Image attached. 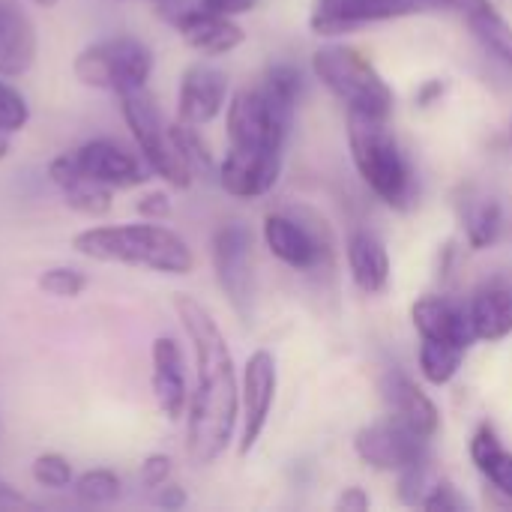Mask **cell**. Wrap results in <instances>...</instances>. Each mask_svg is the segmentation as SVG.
Masks as SVG:
<instances>
[{"label":"cell","mask_w":512,"mask_h":512,"mask_svg":"<svg viewBox=\"0 0 512 512\" xmlns=\"http://www.w3.org/2000/svg\"><path fill=\"white\" fill-rule=\"evenodd\" d=\"M411 321L420 333V339L426 342H441V345H456V348H471L474 327H471V315L468 306L453 300V297H438V294H426L411 306Z\"/></svg>","instance_id":"obj_17"},{"label":"cell","mask_w":512,"mask_h":512,"mask_svg":"<svg viewBox=\"0 0 512 512\" xmlns=\"http://www.w3.org/2000/svg\"><path fill=\"white\" fill-rule=\"evenodd\" d=\"M474 336L483 342H498L512 333V279H486L468 303Z\"/></svg>","instance_id":"obj_22"},{"label":"cell","mask_w":512,"mask_h":512,"mask_svg":"<svg viewBox=\"0 0 512 512\" xmlns=\"http://www.w3.org/2000/svg\"><path fill=\"white\" fill-rule=\"evenodd\" d=\"M294 108L276 102L261 84L237 90L228 102V144L249 150H285Z\"/></svg>","instance_id":"obj_7"},{"label":"cell","mask_w":512,"mask_h":512,"mask_svg":"<svg viewBox=\"0 0 512 512\" xmlns=\"http://www.w3.org/2000/svg\"><path fill=\"white\" fill-rule=\"evenodd\" d=\"M312 69L321 78V84L348 108L357 114L372 117H390L393 114V90L384 81V75L372 66L369 57H363L351 45H324L312 54Z\"/></svg>","instance_id":"obj_4"},{"label":"cell","mask_w":512,"mask_h":512,"mask_svg":"<svg viewBox=\"0 0 512 512\" xmlns=\"http://www.w3.org/2000/svg\"><path fill=\"white\" fill-rule=\"evenodd\" d=\"M459 219L471 249H489L504 231V207L492 195H468L459 201Z\"/></svg>","instance_id":"obj_24"},{"label":"cell","mask_w":512,"mask_h":512,"mask_svg":"<svg viewBox=\"0 0 512 512\" xmlns=\"http://www.w3.org/2000/svg\"><path fill=\"white\" fill-rule=\"evenodd\" d=\"M213 273L228 297L231 309L249 324L255 306V273H252V231L243 222H225L210 240Z\"/></svg>","instance_id":"obj_9"},{"label":"cell","mask_w":512,"mask_h":512,"mask_svg":"<svg viewBox=\"0 0 512 512\" xmlns=\"http://www.w3.org/2000/svg\"><path fill=\"white\" fill-rule=\"evenodd\" d=\"M171 474H174V462H171V456H165V453H150V456L141 462L138 480H141V486H144V489L156 492L159 486H165V483L171 480Z\"/></svg>","instance_id":"obj_35"},{"label":"cell","mask_w":512,"mask_h":512,"mask_svg":"<svg viewBox=\"0 0 512 512\" xmlns=\"http://www.w3.org/2000/svg\"><path fill=\"white\" fill-rule=\"evenodd\" d=\"M381 396H384V402L396 420H402L405 426H411L423 438H435V432L441 426V411L417 387V381H411L405 372L393 369L381 378Z\"/></svg>","instance_id":"obj_20"},{"label":"cell","mask_w":512,"mask_h":512,"mask_svg":"<svg viewBox=\"0 0 512 512\" xmlns=\"http://www.w3.org/2000/svg\"><path fill=\"white\" fill-rule=\"evenodd\" d=\"M510 144H512V126H510Z\"/></svg>","instance_id":"obj_44"},{"label":"cell","mask_w":512,"mask_h":512,"mask_svg":"<svg viewBox=\"0 0 512 512\" xmlns=\"http://www.w3.org/2000/svg\"><path fill=\"white\" fill-rule=\"evenodd\" d=\"M30 477L39 489H69L75 483V471L66 456L60 453H39L30 465Z\"/></svg>","instance_id":"obj_32"},{"label":"cell","mask_w":512,"mask_h":512,"mask_svg":"<svg viewBox=\"0 0 512 512\" xmlns=\"http://www.w3.org/2000/svg\"><path fill=\"white\" fill-rule=\"evenodd\" d=\"M186 492L180 489V486H174V483H165V486H159L156 489V498H153V504L156 507H162V510H183L186 507Z\"/></svg>","instance_id":"obj_37"},{"label":"cell","mask_w":512,"mask_h":512,"mask_svg":"<svg viewBox=\"0 0 512 512\" xmlns=\"http://www.w3.org/2000/svg\"><path fill=\"white\" fill-rule=\"evenodd\" d=\"M177 318L192 342L195 393L189 396L186 453L195 465H213L234 441L240 387L225 333L204 303L189 294L174 297Z\"/></svg>","instance_id":"obj_1"},{"label":"cell","mask_w":512,"mask_h":512,"mask_svg":"<svg viewBox=\"0 0 512 512\" xmlns=\"http://www.w3.org/2000/svg\"><path fill=\"white\" fill-rule=\"evenodd\" d=\"M39 39L33 18L12 0H0V75L21 78L36 63Z\"/></svg>","instance_id":"obj_21"},{"label":"cell","mask_w":512,"mask_h":512,"mask_svg":"<svg viewBox=\"0 0 512 512\" xmlns=\"http://www.w3.org/2000/svg\"><path fill=\"white\" fill-rule=\"evenodd\" d=\"M474 33L480 36V42L498 54L501 63H507L512 69V27L498 15V12H483V15H468Z\"/></svg>","instance_id":"obj_29"},{"label":"cell","mask_w":512,"mask_h":512,"mask_svg":"<svg viewBox=\"0 0 512 512\" xmlns=\"http://www.w3.org/2000/svg\"><path fill=\"white\" fill-rule=\"evenodd\" d=\"M465 348L456 345H441V342H426L420 339V372L429 384H450L465 360Z\"/></svg>","instance_id":"obj_26"},{"label":"cell","mask_w":512,"mask_h":512,"mask_svg":"<svg viewBox=\"0 0 512 512\" xmlns=\"http://www.w3.org/2000/svg\"><path fill=\"white\" fill-rule=\"evenodd\" d=\"M255 3H258V0H201V6H204V9L219 12V15H228V18H234V15H246L249 9H255Z\"/></svg>","instance_id":"obj_38"},{"label":"cell","mask_w":512,"mask_h":512,"mask_svg":"<svg viewBox=\"0 0 512 512\" xmlns=\"http://www.w3.org/2000/svg\"><path fill=\"white\" fill-rule=\"evenodd\" d=\"M78 168L108 189H135L150 180V168L141 156L117 144L114 138H93L72 150Z\"/></svg>","instance_id":"obj_13"},{"label":"cell","mask_w":512,"mask_h":512,"mask_svg":"<svg viewBox=\"0 0 512 512\" xmlns=\"http://www.w3.org/2000/svg\"><path fill=\"white\" fill-rule=\"evenodd\" d=\"M30 3H36V6H42V9H51V6H57L60 0H30Z\"/></svg>","instance_id":"obj_43"},{"label":"cell","mask_w":512,"mask_h":512,"mask_svg":"<svg viewBox=\"0 0 512 512\" xmlns=\"http://www.w3.org/2000/svg\"><path fill=\"white\" fill-rule=\"evenodd\" d=\"M150 363H153V399L159 414L168 423L183 420L189 411V384H186V360L180 345L171 336H156L150 348Z\"/></svg>","instance_id":"obj_16"},{"label":"cell","mask_w":512,"mask_h":512,"mask_svg":"<svg viewBox=\"0 0 512 512\" xmlns=\"http://www.w3.org/2000/svg\"><path fill=\"white\" fill-rule=\"evenodd\" d=\"M48 180L63 195V204L87 219H102L114 207V189L87 177L72 153H60L48 162Z\"/></svg>","instance_id":"obj_18"},{"label":"cell","mask_w":512,"mask_h":512,"mask_svg":"<svg viewBox=\"0 0 512 512\" xmlns=\"http://www.w3.org/2000/svg\"><path fill=\"white\" fill-rule=\"evenodd\" d=\"M336 510L339 512H366L369 510V495L360 489V486H351L339 495L336 501Z\"/></svg>","instance_id":"obj_39"},{"label":"cell","mask_w":512,"mask_h":512,"mask_svg":"<svg viewBox=\"0 0 512 512\" xmlns=\"http://www.w3.org/2000/svg\"><path fill=\"white\" fill-rule=\"evenodd\" d=\"M420 507L429 512H462L468 510V501L459 495V489L453 483H435Z\"/></svg>","instance_id":"obj_34"},{"label":"cell","mask_w":512,"mask_h":512,"mask_svg":"<svg viewBox=\"0 0 512 512\" xmlns=\"http://www.w3.org/2000/svg\"><path fill=\"white\" fill-rule=\"evenodd\" d=\"M27 501H24V495L21 492H15L3 477H0V507H24Z\"/></svg>","instance_id":"obj_41"},{"label":"cell","mask_w":512,"mask_h":512,"mask_svg":"<svg viewBox=\"0 0 512 512\" xmlns=\"http://www.w3.org/2000/svg\"><path fill=\"white\" fill-rule=\"evenodd\" d=\"M120 99V114L135 138V147L141 153V159L147 162V168L162 177L171 189H189L195 174L192 168L186 165L177 141H174V132H171V123L162 117L156 99L150 96L147 87H135V90H126L117 96Z\"/></svg>","instance_id":"obj_5"},{"label":"cell","mask_w":512,"mask_h":512,"mask_svg":"<svg viewBox=\"0 0 512 512\" xmlns=\"http://www.w3.org/2000/svg\"><path fill=\"white\" fill-rule=\"evenodd\" d=\"M87 285H90V279L81 270L66 267V264L42 270L39 279H36V288L51 294V297H57V300H75V297H81L87 291Z\"/></svg>","instance_id":"obj_30"},{"label":"cell","mask_w":512,"mask_h":512,"mask_svg":"<svg viewBox=\"0 0 512 512\" xmlns=\"http://www.w3.org/2000/svg\"><path fill=\"white\" fill-rule=\"evenodd\" d=\"M276 357L270 351H255L243 366V384H240V456H249L255 444L261 441L270 411L276 402Z\"/></svg>","instance_id":"obj_11"},{"label":"cell","mask_w":512,"mask_h":512,"mask_svg":"<svg viewBox=\"0 0 512 512\" xmlns=\"http://www.w3.org/2000/svg\"><path fill=\"white\" fill-rule=\"evenodd\" d=\"M72 249L90 261L138 267L159 276H189L195 267L189 243L174 228L150 219L84 228L72 237Z\"/></svg>","instance_id":"obj_2"},{"label":"cell","mask_w":512,"mask_h":512,"mask_svg":"<svg viewBox=\"0 0 512 512\" xmlns=\"http://www.w3.org/2000/svg\"><path fill=\"white\" fill-rule=\"evenodd\" d=\"M282 174V150H249L228 147L219 162V186L234 198H261L267 195Z\"/></svg>","instance_id":"obj_14"},{"label":"cell","mask_w":512,"mask_h":512,"mask_svg":"<svg viewBox=\"0 0 512 512\" xmlns=\"http://www.w3.org/2000/svg\"><path fill=\"white\" fill-rule=\"evenodd\" d=\"M390 117H372L348 111L351 159L363 183L390 207H408L414 198V171L387 123Z\"/></svg>","instance_id":"obj_3"},{"label":"cell","mask_w":512,"mask_h":512,"mask_svg":"<svg viewBox=\"0 0 512 512\" xmlns=\"http://www.w3.org/2000/svg\"><path fill=\"white\" fill-rule=\"evenodd\" d=\"M471 459L477 465V471L495 486V492L507 495L512 501V453L504 450L501 438L495 435V429L489 423H483L474 438H471Z\"/></svg>","instance_id":"obj_25"},{"label":"cell","mask_w":512,"mask_h":512,"mask_svg":"<svg viewBox=\"0 0 512 512\" xmlns=\"http://www.w3.org/2000/svg\"><path fill=\"white\" fill-rule=\"evenodd\" d=\"M414 12H423V0H315L309 24L318 36H339Z\"/></svg>","instance_id":"obj_12"},{"label":"cell","mask_w":512,"mask_h":512,"mask_svg":"<svg viewBox=\"0 0 512 512\" xmlns=\"http://www.w3.org/2000/svg\"><path fill=\"white\" fill-rule=\"evenodd\" d=\"M72 72L84 87L120 96L126 90L147 87L153 75V51L135 36L96 39L75 54Z\"/></svg>","instance_id":"obj_6"},{"label":"cell","mask_w":512,"mask_h":512,"mask_svg":"<svg viewBox=\"0 0 512 512\" xmlns=\"http://www.w3.org/2000/svg\"><path fill=\"white\" fill-rule=\"evenodd\" d=\"M30 123V105L24 99V93L18 87H12L9 81H3L0 75V132H21Z\"/></svg>","instance_id":"obj_33"},{"label":"cell","mask_w":512,"mask_h":512,"mask_svg":"<svg viewBox=\"0 0 512 512\" xmlns=\"http://www.w3.org/2000/svg\"><path fill=\"white\" fill-rule=\"evenodd\" d=\"M264 243L291 270H318L333 258V237L312 210H288L264 216Z\"/></svg>","instance_id":"obj_8"},{"label":"cell","mask_w":512,"mask_h":512,"mask_svg":"<svg viewBox=\"0 0 512 512\" xmlns=\"http://www.w3.org/2000/svg\"><path fill=\"white\" fill-rule=\"evenodd\" d=\"M429 3H441L450 9H459L465 15H483V12H495L489 0H429Z\"/></svg>","instance_id":"obj_40"},{"label":"cell","mask_w":512,"mask_h":512,"mask_svg":"<svg viewBox=\"0 0 512 512\" xmlns=\"http://www.w3.org/2000/svg\"><path fill=\"white\" fill-rule=\"evenodd\" d=\"M9 150H12V144H9V132H0V162L9 156Z\"/></svg>","instance_id":"obj_42"},{"label":"cell","mask_w":512,"mask_h":512,"mask_svg":"<svg viewBox=\"0 0 512 512\" xmlns=\"http://www.w3.org/2000/svg\"><path fill=\"white\" fill-rule=\"evenodd\" d=\"M261 87H264L276 102H282V105H288V108H297V99H300V93H303V75H300V69L291 66V63H276V66H270V69L264 72Z\"/></svg>","instance_id":"obj_31"},{"label":"cell","mask_w":512,"mask_h":512,"mask_svg":"<svg viewBox=\"0 0 512 512\" xmlns=\"http://www.w3.org/2000/svg\"><path fill=\"white\" fill-rule=\"evenodd\" d=\"M135 213L141 219H150V222H162L171 216V198L165 189H153V192H144L138 201H135Z\"/></svg>","instance_id":"obj_36"},{"label":"cell","mask_w":512,"mask_h":512,"mask_svg":"<svg viewBox=\"0 0 512 512\" xmlns=\"http://www.w3.org/2000/svg\"><path fill=\"white\" fill-rule=\"evenodd\" d=\"M171 132H174V141H177V147H180V153H183V159H186V165L192 168L195 177H207V180L219 177V165L213 162V153L204 144L198 126L177 120V123H171Z\"/></svg>","instance_id":"obj_28"},{"label":"cell","mask_w":512,"mask_h":512,"mask_svg":"<svg viewBox=\"0 0 512 512\" xmlns=\"http://www.w3.org/2000/svg\"><path fill=\"white\" fill-rule=\"evenodd\" d=\"M354 450L375 471L402 474L417 462L429 459V438H423L420 432H414L390 414L387 420L363 426L354 438Z\"/></svg>","instance_id":"obj_10"},{"label":"cell","mask_w":512,"mask_h":512,"mask_svg":"<svg viewBox=\"0 0 512 512\" xmlns=\"http://www.w3.org/2000/svg\"><path fill=\"white\" fill-rule=\"evenodd\" d=\"M228 102V75L210 63H192L177 90V120L192 126L213 123Z\"/></svg>","instance_id":"obj_15"},{"label":"cell","mask_w":512,"mask_h":512,"mask_svg":"<svg viewBox=\"0 0 512 512\" xmlns=\"http://www.w3.org/2000/svg\"><path fill=\"white\" fill-rule=\"evenodd\" d=\"M348 267L360 291L381 294L390 282V255L384 240L372 231H354L348 237Z\"/></svg>","instance_id":"obj_23"},{"label":"cell","mask_w":512,"mask_h":512,"mask_svg":"<svg viewBox=\"0 0 512 512\" xmlns=\"http://www.w3.org/2000/svg\"><path fill=\"white\" fill-rule=\"evenodd\" d=\"M72 489H75V498H78L81 504L105 507V504L120 501V495H123V480H120L117 471H111V468H90V471H84L81 477H75Z\"/></svg>","instance_id":"obj_27"},{"label":"cell","mask_w":512,"mask_h":512,"mask_svg":"<svg viewBox=\"0 0 512 512\" xmlns=\"http://www.w3.org/2000/svg\"><path fill=\"white\" fill-rule=\"evenodd\" d=\"M174 27H177V33L183 36V42L189 48H195L198 54H207V57L231 54L234 48H240L246 42V33H243V27L234 18L210 12L204 6L183 9L174 18Z\"/></svg>","instance_id":"obj_19"}]
</instances>
